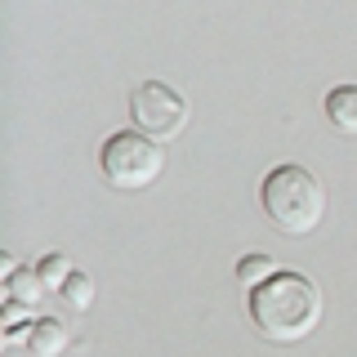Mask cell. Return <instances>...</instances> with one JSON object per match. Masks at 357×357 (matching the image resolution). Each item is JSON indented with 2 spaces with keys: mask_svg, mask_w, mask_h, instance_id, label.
Masks as SVG:
<instances>
[{
  "mask_svg": "<svg viewBox=\"0 0 357 357\" xmlns=\"http://www.w3.org/2000/svg\"><path fill=\"white\" fill-rule=\"evenodd\" d=\"M321 286L304 273H273L268 282L245 290V312H250L255 335L268 344H299L321 326Z\"/></svg>",
  "mask_w": 357,
  "mask_h": 357,
  "instance_id": "cell-1",
  "label": "cell"
},
{
  "mask_svg": "<svg viewBox=\"0 0 357 357\" xmlns=\"http://www.w3.org/2000/svg\"><path fill=\"white\" fill-rule=\"evenodd\" d=\"M259 206L282 237H312L326 219V188L304 165H273L259 183Z\"/></svg>",
  "mask_w": 357,
  "mask_h": 357,
  "instance_id": "cell-2",
  "label": "cell"
},
{
  "mask_svg": "<svg viewBox=\"0 0 357 357\" xmlns=\"http://www.w3.org/2000/svg\"><path fill=\"white\" fill-rule=\"evenodd\" d=\"M98 170H103L107 188H116V192H143V188H152L161 178L165 152L143 130H116L98 148Z\"/></svg>",
  "mask_w": 357,
  "mask_h": 357,
  "instance_id": "cell-3",
  "label": "cell"
},
{
  "mask_svg": "<svg viewBox=\"0 0 357 357\" xmlns=\"http://www.w3.org/2000/svg\"><path fill=\"white\" fill-rule=\"evenodd\" d=\"M130 116H134V130H143V134H152L156 143H165V139H178V134H183L192 107H188V98L178 94L174 85L143 81L130 94Z\"/></svg>",
  "mask_w": 357,
  "mask_h": 357,
  "instance_id": "cell-4",
  "label": "cell"
},
{
  "mask_svg": "<svg viewBox=\"0 0 357 357\" xmlns=\"http://www.w3.org/2000/svg\"><path fill=\"white\" fill-rule=\"evenodd\" d=\"M45 295H50V286H45L40 268H14V273L5 277V299L22 304L27 312H36L45 304Z\"/></svg>",
  "mask_w": 357,
  "mask_h": 357,
  "instance_id": "cell-5",
  "label": "cell"
},
{
  "mask_svg": "<svg viewBox=\"0 0 357 357\" xmlns=\"http://www.w3.org/2000/svg\"><path fill=\"white\" fill-rule=\"evenodd\" d=\"M27 353L31 357H63L67 353V326L59 317H40L27 326Z\"/></svg>",
  "mask_w": 357,
  "mask_h": 357,
  "instance_id": "cell-6",
  "label": "cell"
},
{
  "mask_svg": "<svg viewBox=\"0 0 357 357\" xmlns=\"http://www.w3.org/2000/svg\"><path fill=\"white\" fill-rule=\"evenodd\" d=\"M321 112H326V121L340 134L357 139V85H335L326 94V103H321Z\"/></svg>",
  "mask_w": 357,
  "mask_h": 357,
  "instance_id": "cell-7",
  "label": "cell"
},
{
  "mask_svg": "<svg viewBox=\"0 0 357 357\" xmlns=\"http://www.w3.org/2000/svg\"><path fill=\"white\" fill-rule=\"evenodd\" d=\"M59 299H63V304L72 308V312H89V308H94V299H98V290H94V277L76 268V273L67 277V286L59 290Z\"/></svg>",
  "mask_w": 357,
  "mask_h": 357,
  "instance_id": "cell-8",
  "label": "cell"
},
{
  "mask_svg": "<svg viewBox=\"0 0 357 357\" xmlns=\"http://www.w3.org/2000/svg\"><path fill=\"white\" fill-rule=\"evenodd\" d=\"M273 273H282L273 255H245V259H237V282H241L245 290L259 286V282H268Z\"/></svg>",
  "mask_w": 357,
  "mask_h": 357,
  "instance_id": "cell-9",
  "label": "cell"
},
{
  "mask_svg": "<svg viewBox=\"0 0 357 357\" xmlns=\"http://www.w3.org/2000/svg\"><path fill=\"white\" fill-rule=\"evenodd\" d=\"M36 268H40V277H45V286H50V290H54V295H59V290L67 286V277H72V273H76V268H72V259H67V255H45V259H40Z\"/></svg>",
  "mask_w": 357,
  "mask_h": 357,
  "instance_id": "cell-10",
  "label": "cell"
}]
</instances>
